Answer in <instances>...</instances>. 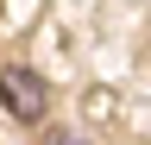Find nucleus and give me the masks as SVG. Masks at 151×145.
Here are the masks:
<instances>
[{
  "label": "nucleus",
  "mask_w": 151,
  "mask_h": 145,
  "mask_svg": "<svg viewBox=\"0 0 151 145\" xmlns=\"http://www.w3.org/2000/svg\"><path fill=\"white\" fill-rule=\"evenodd\" d=\"M0 101L13 107V120H32V126L44 120V107H50L44 82H38L32 69H19V63H13V69H0Z\"/></svg>",
  "instance_id": "nucleus-1"
},
{
  "label": "nucleus",
  "mask_w": 151,
  "mask_h": 145,
  "mask_svg": "<svg viewBox=\"0 0 151 145\" xmlns=\"http://www.w3.org/2000/svg\"><path fill=\"white\" fill-rule=\"evenodd\" d=\"M50 145H82V139H76V133H50Z\"/></svg>",
  "instance_id": "nucleus-2"
}]
</instances>
